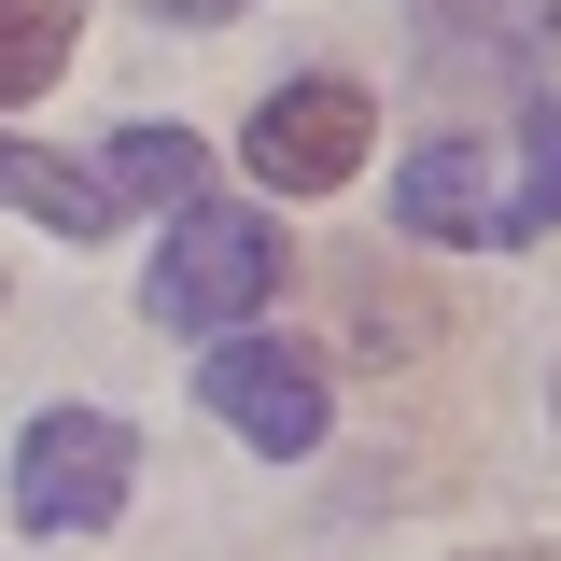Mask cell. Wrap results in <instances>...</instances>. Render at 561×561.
I'll list each match as a JSON object with an SVG mask.
<instances>
[{
    "instance_id": "obj_9",
    "label": "cell",
    "mask_w": 561,
    "mask_h": 561,
    "mask_svg": "<svg viewBox=\"0 0 561 561\" xmlns=\"http://www.w3.org/2000/svg\"><path fill=\"white\" fill-rule=\"evenodd\" d=\"M70 28H84V0H0V113L57 84V57H70Z\"/></svg>"
},
{
    "instance_id": "obj_2",
    "label": "cell",
    "mask_w": 561,
    "mask_h": 561,
    "mask_svg": "<svg viewBox=\"0 0 561 561\" xmlns=\"http://www.w3.org/2000/svg\"><path fill=\"white\" fill-rule=\"evenodd\" d=\"M127 478H140V435L113 408H43L28 449H14V519L28 534H113L127 519Z\"/></svg>"
},
{
    "instance_id": "obj_6",
    "label": "cell",
    "mask_w": 561,
    "mask_h": 561,
    "mask_svg": "<svg viewBox=\"0 0 561 561\" xmlns=\"http://www.w3.org/2000/svg\"><path fill=\"white\" fill-rule=\"evenodd\" d=\"M0 210H28V225H57V239H113V225H127V197H113L99 169L43 154V140H0Z\"/></svg>"
},
{
    "instance_id": "obj_12",
    "label": "cell",
    "mask_w": 561,
    "mask_h": 561,
    "mask_svg": "<svg viewBox=\"0 0 561 561\" xmlns=\"http://www.w3.org/2000/svg\"><path fill=\"white\" fill-rule=\"evenodd\" d=\"M519 561H548V548H519Z\"/></svg>"
},
{
    "instance_id": "obj_5",
    "label": "cell",
    "mask_w": 561,
    "mask_h": 561,
    "mask_svg": "<svg viewBox=\"0 0 561 561\" xmlns=\"http://www.w3.org/2000/svg\"><path fill=\"white\" fill-rule=\"evenodd\" d=\"M491 210H505V183H491V154H478V140H421L408 169H393V225H408V239L491 253Z\"/></svg>"
},
{
    "instance_id": "obj_10",
    "label": "cell",
    "mask_w": 561,
    "mask_h": 561,
    "mask_svg": "<svg viewBox=\"0 0 561 561\" xmlns=\"http://www.w3.org/2000/svg\"><path fill=\"white\" fill-rule=\"evenodd\" d=\"M99 183H113V197H154V210H183V197L210 183V154H197L183 127H127V140H113V169H99Z\"/></svg>"
},
{
    "instance_id": "obj_7",
    "label": "cell",
    "mask_w": 561,
    "mask_h": 561,
    "mask_svg": "<svg viewBox=\"0 0 561 561\" xmlns=\"http://www.w3.org/2000/svg\"><path fill=\"white\" fill-rule=\"evenodd\" d=\"M561 43V0H478V14H435V70H534Z\"/></svg>"
},
{
    "instance_id": "obj_4",
    "label": "cell",
    "mask_w": 561,
    "mask_h": 561,
    "mask_svg": "<svg viewBox=\"0 0 561 561\" xmlns=\"http://www.w3.org/2000/svg\"><path fill=\"white\" fill-rule=\"evenodd\" d=\"M197 393H210V421L225 435H253V449H323V421H337V393H323V351H295V337H210V365H197Z\"/></svg>"
},
{
    "instance_id": "obj_11",
    "label": "cell",
    "mask_w": 561,
    "mask_h": 561,
    "mask_svg": "<svg viewBox=\"0 0 561 561\" xmlns=\"http://www.w3.org/2000/svg\"><path fill=\"white\" fill-rule=\"evenodd\" d=\"M154 14H197V28H210V14H239V0H154Z\"/></svg>"
},
{
    "instance_id": "obj_1",
    "label": "cell",
    "mask_w": 561,
    "mask_h": 561,
    "mask_svg": "<svg viewBox=\"0 0 561 561\" xmlns=\"http://www.w3.org/2000/svg\"><path fill=\"white\" fill-rule=\"evenodd\" d=\"M267 295H280V225H267V210L183 197L169 253H154V280H140V309H154L169 337H225V323H253Z\"/></svg>"
},
{
    "instance_id": "obj_3",
    "label": "cell",
    "mask_w": 561,
    "mask_h": 561,
    "mask_svg": "<svg viewBox=\"0 0 561 561\" xmlns=\"http://www.w3.org/2000/svg\"><path fill=\"white\" fill-rule=\"evenodd\" d=\"M365 140H379V99L351 70H295L280 99H253L239 154H253V183H280V197H337L351 169H365Z\"/></svg>"
},
{
    "instance_id": "obj_8",
    "label": "cell",
    "mask_w": 561,
    "mask_h": 561,
    "mask_svg": "<svg viewBox=\"0 0 561 561\" xmlns=\"http://www.w3.org/2000/svg\"><path fill=\"white\" fill-rule=\"evenodd\" d=\"M548 225H561V99H519V169H505V210H491V253H519Z\"/></svg>"
}]
</instances>
